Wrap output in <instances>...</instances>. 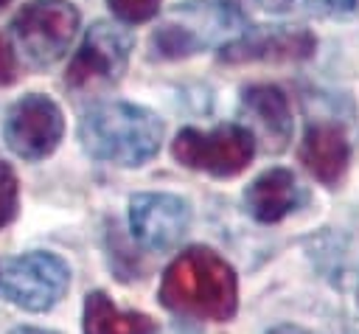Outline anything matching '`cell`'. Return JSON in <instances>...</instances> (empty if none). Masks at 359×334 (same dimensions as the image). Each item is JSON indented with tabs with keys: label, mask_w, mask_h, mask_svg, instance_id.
Returning <instances> with one entry per match:
<instances>
[{
	"label": "cell",
	"mask_w": 359,
	"mask_h": 334,
	"mask_svg": "<svg viewBox=\"0 0 359 334\" xmlns=\"http://www.w3.org/2000/svg\"><path fill=\"white\" fill-rule=\"evenodd\" d=\"M160 300L165 309L199 317L227 320L236 314L238 283L233 267L208 247H191L180 253L160 283Z\"/></svg>",
	"instance_id": "1"
},
{
	"label": "cell",
	"mask_w": 359,
	"mask_h": 334,
	"mask_svg": "<svg viewBox=\"0 0 359 334\" xmlns=\"http://www.w3.org/2000/svg\"><path fill=\"white\" fill-rule=\"evenodd\" d=\"M79 138L87 154L115 166H143L163 140V121L137 104L101 101L90 107L79 123Z\"/></svg>",
	"instance_id": "2"
},
{
	"label": "cell",
	"mask_w": 359,
	"mask_h": 334,
	"mask_svg": "<svg viewBox=\"0 0 359 334\" xmlns=\"http://www.w3.org/2000/svg\"><path fill=\"white\" fill-rule=\"evenodd\" d=\"M79 20V8L70 0H31L11 20V34L28 62L45 67L65 56Z\"/></svg>",
	"instance_id": "3"
},
{
	"label": "cell",
	"mask_w": 359,
	"mask_h": 334,
	"mask_svg": "<svg viewBox=\"0 0 359 334\" xmlns=\"http://www.w3.org/2000/svg\"><path fill=\"white\" fill-rule=\"evenodd\" d=\"M171 154L194 171H208L213 177H233L244 171L247 163L252 160L255 138L241 123H222L210 132H199L188 126L174 138Z\"/></svg>",
	"instance_id": "4"
},
{
	"label": "cell",
	"mask_w": 359,
	"mask_h": 334,
	"mask_svg": "<svg viewBox=\"0 0 359 334\" xmlns=\"http://www.w3.org/2000/svg\"><path fill=\"white\" fill-rule=\"evenodd\" d=\"M67 281L70 269L59 255L25 253L3 264L0 295L25 312H45L65 295Z\"/></svg>",
	"instance_id": "5"
},
{
	"label": "cell",
	"mask_w": 359,
	"mask_h": 334,
	"mask_svg": "<svg viewBox=\"0 0 359 334\" xmlns=\"http://www.w3.org/2000/svg\"><path fill=\"white\" fill-rule=\"evenodd\" d=\"M129 53L132 36L123 28L112 22H95L93 28H87L81 48L70 59L65 84L79 93L115 84L129 65Z\"/></svg>",
	"instance_id": "6"
},
{
	"label": "cell",
	"mask_w": 359,
	"mask_h": 334,
	"mask_svg": "<svg viewBox=\"0 0 359 334\" xmlns=\"http://www.w3.org/2000/svg\"><path fill=\"white\" fill-rule=\"evenodd\" d=\"M62 135H65V115L59 104L39 93L14 101L3 123L6 146L22 160L48 157L59 146Z\"/></svg>",
	"instance_id": "7"
},
{
	"label": "cell",
	"mask_w": 359,
	"mask_h": 334,
	"mask_svg": "<svg viewBox=\"0 0 359 334\" xmlns=\"http://www.w3.org/2000/svg\"><path fill=\"white\" fill-rule=\"evenodd\" d=\"M230 20H238V14L227 3H185L154 31L151 42L163 56H188L227 31Z\"/></svg>",
	"instance_id": "8"
},
{
	"label": "cell",
	"mask_w": 359,
	"mask_h": 334,
	"mask_svg": "<svg viewBox=\"0 0 359 334\" xmlns=\"http://www.w3.org/2000/svg\"><path fill=\"white\" fill-rule=\"evenodd\" d=\"M191 222V208L174 194H135L129 199L132 236L149 250H171L180 244Z\"/></svg>",
	"instance_id": "9"
},
{
	"label": "cell",
	"mask_w": 359,
	"mask_h": 334,
	"mask_svg": "<svg viewBox=\"0 0 359 334\" xmlns=\"http://www.w3.org/2000/svg\"><path fill=\"white\" fill-rule=\"evenodd\" d=\"M314 36L306 28H286V25H261L250 28L238 39L222 45L219 59L238 65V62H297L314 53Z\"/></svg>",
	"instance_id": "10"
},
{
	"label": "cell",
	"mask_w": 359,
	"mask_h": 334,
	"mask_svg": "<svg viewBox=\"0 0 359 334\" xmlns=\"http://www.w3.org/2000/svg\"><path fill=\"white\" fill-rule=\"evenodd\" d=\"M241 112L247 115V129L255 143L264 140L269 152H280L292 140V109L283 90L275 84H252L241 93Z\"/></svg>",
	"instance_id": "11"
},
{
	"label": "cell",
	"mask_w": 359,
	"mask_h": 334,
	"mask_svg": "<svg viewBox=\"0 0 359 334\" xmlns=\"http://www.w3.org/2000/svg\"><path fill=\"white\" fill-rule=\"evenodd\" d=\"M351 160L348 138L334 123H314L306 129V138L300 143V163L309 168L311 177H317L325 185H334Z\"/></svg>",
	"instance_id": "12"
},
{
	"label": "cell",
	"mask_w": 359,
	"mask_h": 334,
	"mask_svg": "<svg viewBox=\"0 0 359 334\" xmlns=\"http://www.w3.org/2000/svg\"><path fill=\"white\" fill-rule=\"evenodd\" d=\"M300 202V188L297 180L289 168H269L258 174L247 191H244V205L258 222H280L286 213H292Z\"/></svg>",
	"instance_id": "13"
},
{
	"label": "cell",
	"mask_w": 359,
	"mask_h": 334,
	"mask_svg": "<svg viewBox=\"0 0 359 334\" xmlns=\"http://www.w3.org/2000/svg\"><path fill=\"white\" fill-rule=\"evenodd\" d=\"M84 334H157V326L149 314L123 312L104 292H90L84 300Z\"/></svg>",
	"instance_id": "14"
},
{
	"label": "cell",
	"mask_w": 359,
	"mask_h": 334,
	"mask_svg": "<svg viewBox=\"0 0 359 334\" xmlns=\"http://www.w3.org/2000/svg\"><path fill=\"white\" fill-rule=\"evenodd\" d=\"M17 202H20L17 174L8 163L0 160V227H6L17 216Z\"/></svg>",
	"instance_id": "15"
},
{
	"label": "cell",
	"mask_w": 359,
	"mask_h": 334,
	"mask_svg": "<svg viewBox=\"0 0 359 334\" xmlns=\"http://www.w3.org/2000/svg\"><path fill=\"white\" fill-rule=\"evenodd\" d=\"M112 14L129 25L135 22H146L160 11V0H107Z\"/></svg>",
	"instance_id": "16"
},
{
	"label": "cell",
	"mask_w": 359,
	"mask_h": 334,
	"mask_svg": "<svg viewBox=\"0 0 359 334\" xmlns=\"http://www.w3.org/2000/svg\"><path fill=\"white\" fill-rule=\"evenodd\" d=\"M17 79V56L14 48L8 45V39L0 34V87L11 84Z\"/></svg>",
	"instance_id": "17"
},
{
	"label": "cell",
	"mask_w": 359,
	"mask_h": 334,
	"mask_svg": "<svg viewBox=\"0 0 359 334\" xmlns=\"http://www.w3.org/2000/svg\"><path fill=\"white\" fill-rule=\"evenodd\" d=\"M323 3H325V8L334 11V14H351V11L359 6V0H323Z\"/></svg>",
	"instance_id": "18"
},
{
	"label": "cell",
	"mask_w": 359,
	"mask_h": 334,
	"mask_svg": "<svg viewBox=\"0 0 359 334\" xmlns=\"http://www.w3.org/2000/svg\"><path fill=\"white\" fill-rule=\"evenodd\" d=\"M266 11H283V8H289L292 6V0H258Z\"/></svg>",
	"instance_id": "19"
},
{
	"label": "cell",
	"mask_w": 359,
	"mask_h": 334,
	"mask_svg": "<svg viewBox=\"0 0 359 334\" xmlns=\"http://www.w3.org/2000/svg\"><path fill=\"white\" fill-rule=\"evenodd\" d=\"M269 334H309V331H303V328H294V326H278V328H272Z\"/></svg>",
	"instance_id": "20"
},
{
	"label": "cell",
	"mask_w": 359,
	"mask_h": 334,
	"mask_svg": "<svg viewBox=\"0 0 359 334\" xmlns=\"http://www.w3.org/2000/svg\"><path fill=\"white\" fill-rule=\"evenodd\" d=\"M11 334H53V331H42V328H14Z\"/></svg>",
	"instance_id": "21"
},
{
	"label": "cell",
	"mask_w": 359,
	"mask_h": 334,
	"mask_svg": "<svg viewBox=\"0 0 359 334\" xmlns=\"http://www.w3.org/2000/svg\"><path fill=\"white\" fill-rule=\"evenodd\" d=\"M8 3H11V0H0V8H6V6H8Z\"/></svg>",
	"instance_id": "22"
}]
</instances>
